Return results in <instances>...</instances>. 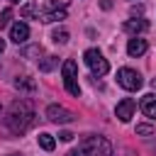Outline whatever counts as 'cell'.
Masks as SVG:
<instances>
[{"label": "cell", "mask_w": 156, "mask_h": 156, "mask_svg": "<svg viewBox=\"0 0 156 156\" xmlns=\"http://www.w3.org/2000/svg\"><path fill=\"white\" fill-rule=\"evenodd\" d=\"M34 124V107L29 100H15L5 115V127L12 134H24Z\"/></svg>", "instance_id": "1"}, {"label": "cell", "mask_w": 156, "mask_h": 156, "mask_svg": "<svg viewBox=\"0 0 156 156\" xmlns=\"http://www.w3.org/2000/svg\"><path fill=\"white\" fill-rule=\"evenodd\" d=\"M68 156H112V144L100 134H90L78 144V149L68 151Z\"/></svg>", "instance_id": "2"}, {"label": "cell", "mask_w": 156, "mask_h": 156, "mask_svg": "<svg viewBox=\"0 0 156 156\" xmlns=\"http://www.w3.org/2000/svg\"><path fill=\"white\" fill-rule=\"evenodd\" d=\"M61 76H63V85H66V90L73 95V98H78L80 95V85H78V66H76V61L73 58H68V61H63V66H61Z\"/></svg>", "instance_id": "3"}, {"label": "cell", "mask_w": 156, "mask_h": 156, "mask_svg": "<svg viewBox=\"0 0 156 156\" xmlns=\"http://www.w3.org/2000/svg\"><path fill=\"white\" fill-rule=\"evenodd\" d=\"M83 61L88 63V68L95 73V76H105L107 71H110V63H107V58L98 51V49H88L85 54H83Z\"/></svg>", "instance_id": "4"}, {"label": "cell", "mask_w": 156, "mask_h": 156, "mask_svg": "<svg viewBox=\"0 0 156 156\" xmlns=\"http://www.w3.org/2000/svg\"><path fill=\"white\" fill-rule=\"evenodd\" d=\"M117 83L124 88V90H139L141 85H144V80H141V76L134 71V68H119L117 71Z\"/></svg>", "instance_id": "5"}, {"label": "cell", "mask_w": 156, "mask_h": 156, "mask_svg": "<svg viewBox=\"0 0 156 156\" xmlns=\"http://www.w3.org/2000/svg\"><path fill=\"white\" fill-rule=\"evenodd\" d=\"M46 119H49V122H56V124H68V122L76 119V115H73L71 110L61 107V105H49V107H46Z\"/></svg>", "instance_id": "6"}, {"label": "cell", "mask_w": 156, "mask_h": 156, "mask_svg": "<svg viewBox=\"0 0 156 156\" xmlns=\"http://www.w3.org/2000/svg\"><path fill=\"white\" fill-rule=\"evenodd\" d=\"M68 10L66 5H58L56 0H49L46 2V10L41 12V22H56V20H66Z\"/></svg>", "instance_id": "7"}, {"label": "cell", "mask_w": 156, "mask_h": 156, "mask_svg": "<svg viewBox=\"0 0 156 156\" xmlns=\"http://www.w3.org/2000/svg\"><path fill=\"white\" fill-rule=\"evenodd\" d=\"M134 107H136V102H134L132 98H124L122 102H117V110H115L117 119H119V122H129V119L134 117Z\"/></svg>", "instance_id": "8"}, {"label": "cell", "mask_w": 156, "mask_h": 156, "mask_svg": "<svg viewBox=\"0 0 156 156\" xmlns=\"http://www.w3.org/2000/svg\"><path fill=\"white\" fill-rule=\"evenodd\" d=\"M10 39H12L15 44H24V41L29 39V27H27L24 22H15V24L10 27Z\"/></svg>", "instance_id": "9"}, {"label": "cell", "mask_w": 156, "mask_h": 156, "mask_svg": "<svg viewBox=\"0 0 156 156\" xmlns=\"http://www.w3.org/2000/svg\"><path fill=\"white\" fill-rule=\"evenodd\" d=\"M139 107H141V112H144L149 119H156V93H146V95L141 98Z\"/></svg>", "instance_id": "10"}, {"label": "cell", "mask_w": 156, "mask_h": 156, "mask_svg": "<svg viewBox=\"0 0 156 156\" xmlns=\"http://www.w3.org/2000/svg\"><path fill=\"white\" fill-rule=\"evenodd\" d=\"M146 39H141V37H132L129 39V44H127V54L129 56H144L146 54Z\"/></svg>", "instance_id": "11"}, {"label": "cell", "mask_w": 156, "mask_h": 156, "mask_svg": "<svg viewBox=\"0 0 156 156\" xmlns=\"http://www.w3.org/2000/svg\"><path fill=\"white\" fill-rule=\"evenodd\" d=\"M124 29H127L129 34L136 37V34H141V32L149 29V22H146L144 17H139V20H127V22H124Z\"/></svg>", "instance_id": "12"}, {"label": "cell", "mask_w": 156, "mask_h": 156, "mask_svg": "<svg viewBox=\"0 0 156 156\" xmlns=\"http://www.w3.org/2000/svg\"><path fill=\"white\" fill-rule=\"evenodd\" d=\"M15 88H17V90H24V93H34V90H37V85H34V80H32L29 76L17 78V80H15Z\"/></svg>", "instance_id": "13"}, {"label": "cell", "mask_w": 156, "mask_h": 156, "mask_svg": "<svg viewBox=\"0 0 156 156\" xmlns=\"http://www.w3.org/2000/svg\"><path fill=\"white\" fill-rule=\"evenodd\" d=\"M39 146H41L44 151H54V146H56V141H54V136H51V134H46V132H41V134H39Z\"/></svg>", "instance_id": "14"}, {"label": "cell", "mask_w": 156, "mask_h": 156, "mask_svg": "<svg viewBox=\"0 0 156 156\" xmlns=\"http://www.w3.org/2000/svg\"><path fill=\"white\" fill-rule=\"evenodd\" d=\"M22 17H37V20H41V10L37 5H24L22 7Z\"/></svg>", "instance_id": "15"}, {"label": "cell", "mask_w": 156, "mask_h": 156, "mask_svg": "<svg viewBox=\"0 0 156 156\" xmlns=\"http://www.w3.org/2000/svg\"><path fill=\"white\" fill-rule=\"evenodd\" d=\"M56 63H58V58H56V56H46V58H44V61L39 63V68H41V71L46 73V71H51V68H54Z\"/></svg>", "instance_id": "16"}, {"label": "cell", "mask_w": 156, "mask_h": 156, "mask_svg": "<svg viewBox=\"0 0 156 156\" xmlns=\"http://www.w3.org/2000/svg\"><path fill=\"white\" fill-rule=\"evenodd\" d=\"M51 39H54L56 44H66V41H68V32H66V29H56V32L51 34Z\"/></svg>", "instance_id": "17"}, {"label": "cell", "mask_w": 156, "mask_h": 156, "mask_svg": "<svg viewBox=\"0 0 156 156\" xmlns=\"http://www.w3.org/2000/svg\"><path fill=\"white\" fill-rule=\"evenodd\" d=\"M156 129H154V124H136V134L139 136H149V134H154Z\"/></svg>", "instance_id": "18"}, {"label": "cell", "mask_w": 156, "mask_h": 156, "mask_svg": "<svg viewBox=\"0 0 156 156\" xmlns=\"http://www.w3.org/2000/svg\"><path fill=\"white\" fill-rule=\"evenodd\" d=\"M10 20H12V10H10V7H5V10H2V15H0V29H5V27L10 24Z\"/></svg>", "instance_id": "19"}, {"label": "cell", "mask_w": 156, "mask_h": 156, "mask_svg": "<svg viewBox=\"0 0 156 156\" xmlns=\"http://www.w3.org/2000/svg\"><path fill=\"white\" fill-rule=\"evenodd\" d=\"M58 139H61V141H71V139H73V134H71V132H61V134H58Z\"/></svg>", "instance_id": "20"}, {"label": "cell", "mask_w": 156, "mask_h": 156, "mask_svg": "<svg viewBox=\"0 0 156 156\" xmlns=\"http://www.w3.org/2000/svg\"><path fill=\"white\" fill-rule=\"evenodd\" d=\"M100 5H102V7H105V10H110V7H112V2H110V0H102V2H100Z\"/></svg>", "instance_id": "21"}, {"label": "cell", "mask_w": 156, "mask_h": 156, "mask_svg": "<svg viewBox=\"0 0 156 156\" xmlns=\"http://www.w3.org/2000/svg\"><path fill=\"white\" fill-rule=\"evenodd\" d=\"M2 51H5V39H0V56H2Z\"/></svg>", "instance_id": "22"}, {"label": "cell", "mask_w": 156, "mask_h": 156, "mask_svg": "<svg viewBox=\"0 0 156 156\" xmlns=\"http://www.w3.org/2000/svg\"><path fill=\"white\" fill-rule=\"evenodd\" d=\"M149 149H151V151L156 154V141H151V144H149Z\"/></svg>", "instance_id": "23"}, {"label": "cell", "mask_w": 156, "mask_h": 156, "mask_svg": "<svg viewBox=\"0 0 156 156\" xmlns=\"http://www.w3.org/2000/svg\"><path fill=\"white\" fill-rule=\"evenodd\" d=\"M7 156H22V154H7Z\"/></svg>", "instance_id": "24"}, {"label": "cell", "mask_w": 156, "mask_h": 156, "mask_svg": "<svg viewBox=\"0 0 156 156\" xmlns=\"http://www.w3.org/2000/svg\"><path fill=\"white\" fill-rule=\"evenodd\" d=\"M10 2H20V0H10Z\"/></svg>", "instance_id": "25"}, {"label": "cell", "mask_w": 156, "mask_h": 156, "mask_svg": "<svg viewBox=\"0 0 156 156\" xmlns=\"http://www.w3.org/2000/svg\"><path fill=\"white\" fill-rule=\"evenodd\" d=\"M0 112H2V110H0Z\"/></svg>", "instance_id": "26"}]
</instances>
